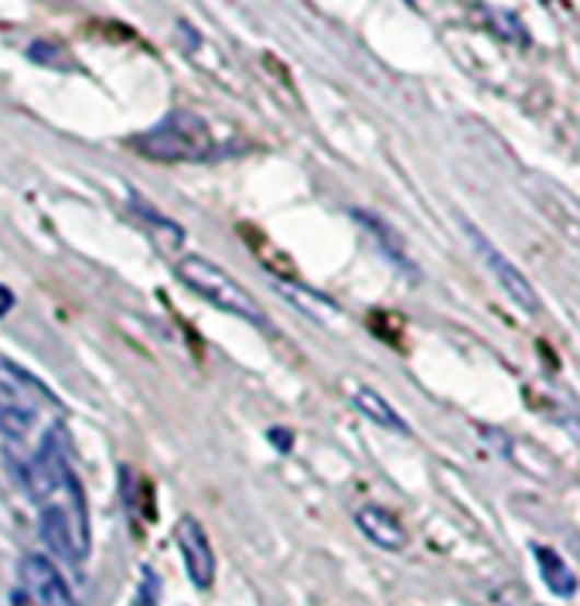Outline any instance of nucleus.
Masks as SVG:
<instances>
[{
  "mask_svg": "<svg viewBox=\"0 0 580 606\" xmlns=\"http://www.w3.org/2000/svg\"><path fill=\"white\" fill-rule=\"evenodd\" d=\"M174 272H178V280L192 293H198L201 300H209L216 311L232 314L240 321H250L256 327H267V314H264V307H259V300L236 277H232V272H225L212 259L188 253V256H182L178 263H174Z\"/></svg>",
  "mask_w": 580,
  "mask_h": 606,
  "instance_id": "nucleus-1",
  "label": "nucleus"
},
{
  "mask_svg": "<svg viewBox=\"0 0 580 606\" xmlns=\"http://www.w3.org/2000/svg\"><path fill=\"white\" fill-rule=\"evenodd\" d=\"M134 150L140 158H151L161 164H188L206 161L212 150L209 124L195 113H167L158 127L134 137Z\"/></svg>",
  "mask_w": 580,
  "mask_h": 606,
  "instance_id": "nucleus-2",
  "label": "nucleus"
},
{
  "mask_svg": "<svg viewBox=\"0 0 580 606\" xmlns=\"http://www.w3.org/2000/svg\"><path fill=\"white\" fill-rule=\"evenodd\" d=\"M464 232H468V238L475 242V249H478V256L485 259V266L491 269V277L499 280V287L509 293V300L515 303L519 311H526L530 317H536L540 311H543V300H540V293H536V287L526 280V272H522L515 263H509L496 246L488 242V235H482L475 225H464Z\"/></svg>",
  "mask_w": 580,
  "mask_h": 606,
  "instance_id": "nucleus-3",
  "label": "nucleus"
},
{
  "mask_svg": "<svg viewBox=\"0 0 580 606\" xmlns=\"http://www.w3.org/2000/svg\"><path fill=\"white\" fill-rule=\"evenodd\" d=\"M21 583L38 606H79L72 586L48 556H24L21 559Z\"/></svg>",
  "mask_w": 580,
  "mask_h": 606,
  "instance_id": "nucleus-4",
  "label": "nucleus"
},
{
  "mask_svg": "<svg viewBox=\"0 0 580 606\" xmlns=\"http://www.w3.org/2000/svg\"><path fill=\"white\" fill-rule=\"evenodd\" d=\"M174 538H178V552H182V562H185V572L188 580L198 586V590H209L216 583V552H212V541L201 528V522L195 518H182L178 528H174Z\"/></svg>",
  "mask_w": 580,
  "mask_h": 606,
  "instance_id": "nucleus-5",
  "label": "nucleus"
},
{
  "mask_svg": "<svg viewBox=\"0 0 580 606\" xmlns=\"http://www.w3.org/2000/svg\"><path fill=\"white\" fill-rule=\"evenodd\" d=\"M38 528H42V538H45L48 549L66 562H79L85 556V549H90V532H82L69 514L55 504H42Z\"/></svg>",
  "mask_w": 580,
  "mask_h": 606,
  "instance_id": "nucleus-6",
  "label": "nucleus"
},
{
  "mask_svg": "<svg viewBox=\"0 0 580 606\" xmlns=\"http://www.w3.org/2000/svg\"><path fill=\"white\" fill-rule=\"evenodd\" d=\"M356 525L372 545H380V549H386V552H403L406 541H410L403 522L396 518L393 511H386L380 504H362L356 511Z\"/></svg>",
  "mask_w": 580,
  "mask_h": 606,
  "instance_id": "nucleus-7",
  "label": "nucleus"
},
{
  "mask_svg": "<svg viewBox=\"0 0 580 606\" xmlns=\"http://www.w3.org/2000/svg\"><path fill=\"white\" fill-rule=\"evenodd\" d=\"M345 396L359 409V416H366L369 422H375V427L399 433V436L410 433V427H406V419L396 412V406L383 396V392H375L372 385H345Z\"/></svg>",
  "mask_w": 580,
  "mask_h": 606,
  "instance_id": "nucleus-8",
  "label": "nucleus"
},
{
  "mask_svg": "<svg viewBox=\"0 0 580 606\" xmlns=\"http://www.w3.org/2000/svg\"><path fill=\"white\" fill-rule=\"evenodd\" d=\"M533 559H536V569H540L549 593L564 596V599H570L577 593V572L567 566V559L560 552H554L549 545H533Z\"/></svg>",
  "mask_w": 580,
  "mask_h": 606,
  "instance_id": "nucleus-9",
  "label": "nucleus"
},
{
  "mask_svg": "<svg viewBox=\"0 0 580 606\" xmlns=\"http://www.w3.org/2000/svg\"><path fill=\"white\" fill-rule=\"evenodd\" d=\"M352 215L366 225V232L380 242V249H383V256L393 263V266H399V269H406V272H417V266L410 263V256H406V249H403V242H399V235L383 222V219H375V215H369V211H352Z\"/></svg>",
  "mask_w": 580,
  "mask_h": 606,
  "instance_id": "nucleus-10",
  "label": "nucleus"
},
{
  "mask_svg": "<svg viewBox=\"0 0 580 606\" xmlns=\"http://www.w3.org/2000/svg\"><path fill=\"white\" fill-rule=\"evenodd\" d=\"M32 422H35V412L14 396L11 385H0V433L21 440L32 433Z\"/></svg>",
  "mask_w": 580,
  "mask_h": 606,
  "instance_id": "nucleus-11",
  "label": "nucleus"
},
{
  "mask_svg": "<svg viewBox=\"0 0 580 606\" xmlns=\"http://www.w3.org/2000/svg\"><path fill=\"white\" fill-rule=\"evenodd\" d=\"M274 287H277L287 300H294L304 314H311V317H335V303H328L325 296H317L314 290L298 287V283H287V280H277Z\"/></svg>",
  "mask_w": 580,
  "mask_h": 606,
  "instance_id": "nucleus-12",
  "label": "nucleus"
},
{
  "mask_svg": "<svg viewBox=\"0 0 580 606\" xmlns=\"http://www.w3.org/2000/svg\"><path fill=\"white\" fill-rule=\"evenodd\" d=\"M27 55H32L35 62L45 66V69H66L69 66V55L51 42H35L32 48H27Z\"/></svg>",
  "mask_w": 580,
  "mask_h": 606,
  "instance_id": "nucleus-13",
  "label": "nucleus"
},
{
  "mask_svg": "<svg viewBox=\"0 0 580 606\" xmlns=\"http://www.w3.org/2000/svg\"><path fill=\"white\" fill-rule=\"evenodd\" d=\"M0 372H11L18 382H24V385H32V388H38L42 392V396L45 399H51V392H48V385L45 382H38L32 372H24V369H18V361H11V358H4V354H0Z\"/></svg>",
  "mask_w": 580,
  "mask_h": 606,
  "instance_id": "nucleus-14",
  "label": "nucleus"
},
{
  "mask_svg": "<svg viewBox=\"0 0 580 606\" xmlns=\"http://www.w3.org/2000/svg\"><path fill=\"white\" fill-rule=\"evenodd\" d=\"M134 606H158V583H154L151 572H148V580H143V586L137 590V603Z\"/></svg>",
  "mask_w": 580,
  "mask_h": 606,
  "instance_id": "nucleus-15",
  "label": "nucleus"
},
{
  "mask_svg": "<svg viewBox=\"0 0 580 606\" xmlns=\"http://www.w3.org/2000/svg\"><path fill=\"white\" fill-rule=\"evenodd\" d=\"M270 443L287 453L290 446H294V433H290V430H270Z\"/></svg>",
  "mask_w": 580,
  "mask_h": 606,
  "instance_id": "nucleus-16",
  "label": "nucleus"
},
{
  "mask_svg": "<svg viewBox=\"0 0 580 606\" xmlns=\"http://www.w3.org/2000/svg\"><path fill=\"white\" fill-rule=\"evenodd\" d=\"M11 311H14V293L4 283H0V317L11 314Z\"/></svg>",
  "mask_w": 580,
  "mask_h": 606,
  "instance_id": "nucleus-17",
  "label": "nucleus"
},
{
  "mask_svg": "<svg viewBox=\"0 0 580 606\" xmlns=\"http://www.w3.org/2000/svg\"><path fill=\"white\" fill-rule=\"evenodd\" d=\"M14 606H38V603H35L32 596H24V593H18V596H14Z\"/></svg>",
  "mask_w": 580,
  "mask_h": 606,
  "instance_id": "nucleus-18",
  "label": "nucleus"
},
{
  "mask_svg": "<svg viewBox=\"0 0 580 606\" xmlns=\"http://www.w3.org/2000/svg\"><path fill=\"white\" fill-rule=\"evenodd\" d=\"M45 4H66V0H45Z\"/></svg>",
  "mask_w": 580,
  "mask_h": 606,
  "instance_id": "nucleus-19",
  "label": "nucleus"
}]
</instances>
